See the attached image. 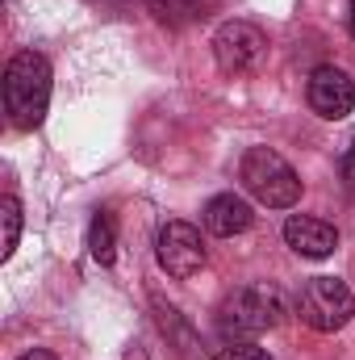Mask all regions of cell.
I'll use <instances>...</instances> for the list:
<instances>
[{
	"mask_svg": "<svg viewBox=\"0 0 355 360\" xmlns=\"http://www.w3.org/2000/svg\"><path fill=\"white\" fill-rule=\"evenodd\" d=\"M347 21H351V34H355V0H351V17H347Z\"/></svg>",
	"mask_w": 355,
	"mask_h": 360,
	"instance_id": "obj_16",
	"label": "cell"
},
{
	"mask_svg": "<svg viewBox=\"0 0 355 360\" xmlns=\"http://www.w3.org/2000/svg\"><path fill=\"white\" fill-rule=\"evenodd\" d=\"M213 360H272V356H267L264 348H255V344H239L234 340V344H226Z\"/></svg>",
	"mask_w": 355,
	"mask_h": 360,
	"instance_id": "obj_13",
	"label": "cell"
},
{
	"mask_svg": "<svg viewBox=\"0 0 355 360\" xmlns=\"http://www.w3.org/2000/svg\"><path fill=\"white\" fill-rule=\"evenodd\" d=\"M51 105V63L38 51H21L4 68V109L17 130L42 126Z\"/></svg>",
	"mask_w": 355,
	"mask_h": 360,
	"instance_id": "obj_1",
	"label": "cell"
},
{
	"mask_svg": "<svg viewBox=\"0 0 355 360\" xmlns=\"http://www.w3.org/2000/svg\"><path fill=\"white\" fill-rule=\"evenodd\" d=\"M309 109L326 122H339L355 109V80L343 68H314L309 76Z\"/></svg>",
	"mask_w": 355,
	"mask_h": 360,
	"instance_id": "obj_7",
	"label": "cell"
},
{
	"mask_svg": "<svg viewBox=\"0 0 355 360\" xmlns=\"http://www.w3.org/2000/svg\"><path fill=\"white\" fill-rule=\"evenodd\" d=\"M297 314L314 331H339L355 319V293L339 276H314L297 297Z\"/></svg>",
	"mask_w": 355,
	"mask_h": 360,
	"instance_id": "obj_4",
	"label": "cell"
},
{
	"mask_svg": "<svg viewBox=\"0 0 355 360\" xmlns=\"http://www.w3.org/2000/svg\"><path fill=\"white\" fill-rule=\"evenodd\" d=\"M155 256H159V269L168 272V276H192V272L205 269V243H201V231L192 226V222H163V231H159V243H155Z\"/></svg>",
	"mask_w": 355,
	"mask_h": 360,
	"instance_id": "obj_6",
	"label": "cell"
},
{
	"mask_svg": "<svg viewBox=\"0 0 355 360\" xmlns=\"http://www.w3.org/2000/svg\"><path fill=\"white\" fill-rule=\"evenodd\" d=\"M155 13H159V21H168V25H188L196 13H201V0H147Z\"/></svg>",
	"mask_w": 355,
	"mask_h": 360,
	"instance_id": "obj_12",
	"label": "cell"
},
{
	"mask_svg": "<svg viewBox=\"0 0 355 360\" xmlns=\"http://www.w3.org/2000/svg\"><path fill=\"white\" fill-rule=\"evenodd\" d=\"M213 59L226 76H247L267 59V34L251 21H226L213 34Z\"/></svg>",
	"mask_w": 355,
	"mask_h": 360,
	"instance_id": "obj_5",
	"label": "cell"
},
{
	"mask_svg": "<svg viewBox=\"0 0 355 360\" xmlns=\"http://www.w3.org/2000/svg\"><path fill=\"white\" fill-rule=\"evenodd\" d=\"M21 360H59V356H55V352H46V348H29Z\"/></svg>",
	"mask_w": 355,
	"mask_h": 360,
	"instance_id": "obj_15",
	"label": "cell"
},
{
	"mask_svg": "<svg viewBox=\"0 0 355 360\" xmlns=\"http://www.w3.org/2000/svg\"><path fill=\"white\" fill-rule=\"evenodd\" d=\"M284 243L301 256V260H326L335 256L339 248V231L322 218H309V214H293L284 222Z\"/></svg>",
	"mask_w": 355,
	"mask_h": 360,
	"instance_id": "obj_8",
	"label": "cell"
},
{
	"mask_svg": "<svg viewBox=\"0 0 355 360\" xmlns=\"http://www.w3.org/2000/svg\"><path fill=\"white\" fill-rule=\"evenodd\" d=\"M0 260H8L17 252V239H21V201L17 197H0Z\"/></svg>",
	"mask_w": 355,
	"mask_h": 360,
	"instance_id": "obj_11",
	"label": "cell"
},
{
	"mask_svg": "<svg viewBox=\"0 0 355 360\" xmlns=\"http://www.w3.org/2000/svg\"><path fill=\"white\" fill-rule=\"evenodd\" d=\"M205 231L209 235H222V239H230V235H243L251 222H255V214H251V205L239 197V193H217L209 205H205Z\"/></svg>",
	"mask_w": 355,
	"mask_h": 360,
	"instance_id": "obj_9",
	"label": "cell"
},
{
	"mask_svg": "<svg viewBox=\"0 0 355 360\" xmlns=\"http://www.w3.org/2000/svg\"><path fill=\"white\" fill-rule=\"evenodd\" d=\"M239 180H243V188H247L255 201H264L267 210H288V205H297V197H301L297 172H293L288 160L276 155L272 147H251V151L243 155V164H239Z\"/></svg>",
	"mask_w": 355,
	"mask_h": 360,
	"instance_id": "obj_2",
	"label": "cell"
},
{
	"mask_svg": "<svg viewBox=\"0 0 355 360\" xmlns=\"http://www.w3.org/2000/svg\"><path fill=\"white\" fill-rule=\"evenodd\" d=\"M284 314V293L267 281H255V285H243L234 289L222 310H217V323L226 335H260V331H272Z\"/></svg>",
	"mask_w": 355,
	"mask_h": 360,
	"instance_id": "obj_3",
	"label": "cell"
},
{
	"mask_svg": "<svg viewBox=\"0 0 355 360\" xmlns=\"http://www.w3.org/2000/svg\"><path fill=\"white\" fill-rule=\"evenodd\" d=\"M88 252H92L96 264H113V256H117V226H113V214H109V210H100V214L92 218Z\"/></svg>",
	"mask_w": 355,
	"mask_h": 360,
	"instance_id": "obj_10",
	"label": "cell"
},
{
	"mask_svg": "<svg viewBox=\"0 0 355 360\" xmlns=\"http://www.w3.org/2000/svg\"><path fill=\"white\" fill-rule=\"evenodd\" d=\"M339 172H343V180H347V184H355V143L347 147V155L339 160Z\"/></svg>",
	"mask_w": 355,
	"mask_h": 360,
	"instance_id": "obj_14",
	"label": "cell"
}]
</instances>
